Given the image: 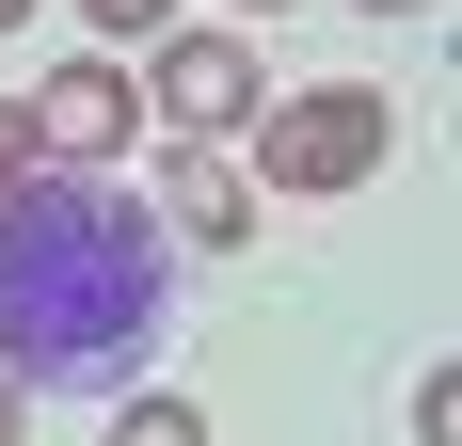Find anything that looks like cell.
<instances>
[{"label":"cell","mask_w":462,"mask_h":446,"mask_svg":"<svg viewBox=\"0 0 462 446\" xmlns=\"http://www.w3.org/2000/svg\"><path fill=\"white\" fill-rule=\"evenodd\" d=\"M160 16H176V0H96V33H160Z\"/></svg>","instance_id":"52a82bcc"},{"label":"cell","mask_w":462,"mask_h":446,"mask_svg":"<svg viewBox=\"0 0 462 446\" xmlns=\"http://www.w3.org/2000/svg\"><path fill=\"white\" fill-rule=\"evenodd\" d=\"M16 16H32V0H0V33H16Z\"/></svg>","instance_id":"8fae6325"},{"label":"cell","mask_w":462,"mask_h":446,"mask_svg":"<svg viewBox=\"0 0 462 446\" xmlns=\"http://www.w3.org/2000/svg\"><path fill=\"white\" fill-rule=\"evenodd\" d=\"M239 16H287V0H239Z\"/></svg>","instance_id":"7c38bea8"},{"label":"cell","mask_w":462,"mask_h":446,"mask_svg":"<svg viewBox=\"0 0 462 446\" xmlns=\"http://www.w3.org/2000/svg\"><path fill=\"white\" fill-rule=\"evenodd\" d=\"M128 128H143V80L112 64V48H80V64H48V80L16 96V144H32V176H80V160H112Z\"/></svg>","instance_id":"3957f363"},{"label":"cell","mask_w":462,"mask_h":446,"mask_svg":"<svg viewBox=\"0 0 462 446\" xmlns=\"http://www.w3.org/2000/svg\"><path fill=\"white\" fill-rule=\"evenodd\" d=\"M0 446H16V383H0Z\"/></svg>","instance_id":"30bf717a"},{"label":"cell","mask_w":462,"mask_h":446,"mask_svg":"<svg viewBox=\"0 0 462 446\" xmlns=\"http://www.w3.org/2000/svg\"><path fill=\"white\" fill-rule=\"evenodd\" d=\"M367 16H430V0H367Z\"/></svg>","instance_id":"9c48e42d"},{"label":"cell","mask_w":462,"mask_h":446,"mask_svg":"<svg viewBox=\"0 0 462 446\" xmlns=\"http://www.w3.org/2000/svg\"><path fill=\"white\" fill-rule=\"evenodd\" d=\"M383 144H399V112H383V80H303V96H272V128H255V208H319V191H351V176H383Z\"/></svg>","instance_id":"7a4b0ae2"},{"label":"cell","mask_w":462,"mask_h":446,"mask_svg":"<svg viewBox=\"0 0 462 446\" xmlns=\"http://www.w3.org/2000/svg\"><path fill=\"white\" fill-rule=\"evenodd\" d=\"M112 446H208V414L160 383V399H128V414H112Z\"/></svg>","instance_id":"8992f818"},{"label":"cell","mask_w":462,"mask_h":446,"mask_svg":"<svg viewBox=\"0 0 462 446\" xmlns=\"http://www.w3.org/2000/svg\"><path fill=\"white\" fill-rule=\"evenodd\" d=\"M143 96H160V128H176V144H239L272 80H255V48H239V33H176Z\"/></svg>","instance_id":"277c9868"},{"label":"cell","mask_w":462,"mask_h":446,"mask_svg":"<svg viewBox=\"0 0 462 446\" xmlns=\"http://www.w3.org/2000/svg\"><path fill=\"white\" fill-rule=\"evenodd\" d=\"M160 319V223L143 208H96L64 176H16L0 191V383H80L112 367Z\"/></svg>","instance_id":"6da1fadb"},{"label":"cell","mask_w":462,"mask_h":446,"mask_svg":"<svg viewBox=\"0 0 462 446\" xmlns=\"http://www.w3.org/2000/svg\"><path fill=\"white\" fill-rule=\"evenodd\" d=\"M16 176H32V144H16V96H0V191H16Z\"/></svg>","instance_id":"ba28073f"},{"label":"cell","mask_w":462,"mask_h":446,"mask_svg":"<svg viewBox=\"0 0 462 446\" xmlns=\"http://www.w3.org/2000/svg\"><path fill=\"white\" fill-rule=\"evenodd\" d=\"M160 208H176V239H208V256L255 239V176H239L224 144H176V160H160Z\"/></svg>","instance_id":"5b68a950"}]
</instances>
